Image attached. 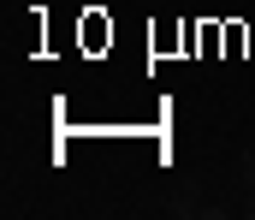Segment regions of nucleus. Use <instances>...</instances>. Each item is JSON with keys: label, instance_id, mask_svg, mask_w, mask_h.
<instances>
[{"label": "nucleus", "instance_id": "f03ea898", "mask_svg": "<svg viewBox=\"0 0 255 220\" xmlns=\"http://www.w3.org/2000/svg\"><path fill=\"white\" fill-rule=\"evenodd\" d=\"M238 167H244V179L255 185V149H244V155H238Z\"/></svg>", "mask_w": 255, "mask_h": 220}, {"label": "nucleus", "instance_id": "7ed1b4c3", "mask_svg": "<svg viewBox=\"0 0 255 220\" xmlns=\"http://www.w3.org/2000/svg\"><path fill=\"white\" fill-rule=\"evenodd\" d=\"M250 215H255V197H250Z\"/></svg>", "mask_w": 255, "mask_h": 220}, {"label": "nucleus", "instance_id": "f257e3e1", "mask_svg": "<svg viewBox=\"0 0 255 220\" xmlns=\"http://www.w3.org/2000/svg\"><path fill=\"white\" fill-rule=\"evenodd\" d=\"M172 209H178V215H196V191H190V185L172 191Z\"/></svg>", "mask_w": 255, "mask_h": 220}]
</instances>
